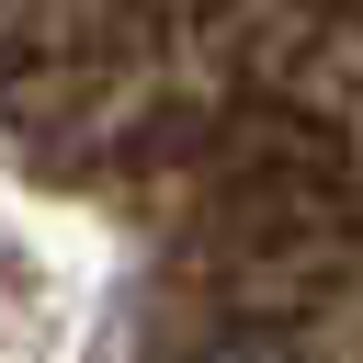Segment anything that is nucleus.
I'll list each match as a JSON object with an SVG mask.
<instances>
[{"instance_id": "nucleus-1", "label": "nucleus", "mask_w": 363, "mask_h": 363, "mask_svg": "<svg viewBox=\"0 0 363 363\" xmlns=\"http://www.w3.org/2000/svg\"><path fill=\"white\" fill-rule=\"evenodd\" d=\"M204 363H261V352H204Z\"/></svg>"}]
</instances>
